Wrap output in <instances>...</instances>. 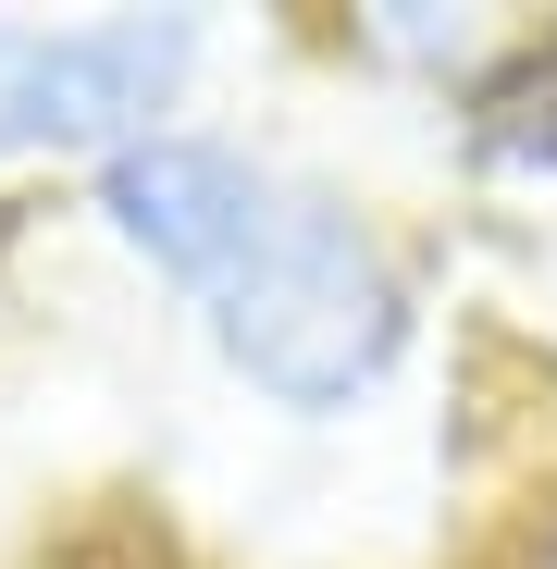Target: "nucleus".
<instances>
[{"label":"nucleus","mask_w":557,"mask_h":569,"mask_svg":"<svg viewBox=\"0 0 557 569\" xmlns=\"http://www.w3.org/2000/svg\"><path fill=\"white\" fill-rule=\"evenodd\" d=\"M186 298H199L223 371L248 397H272L286 421L359 409L409 347V272H397L385 223L347 186H310L286 161H260L248 211L223 223V248L199 260Z\"/></svg>","instance_id":"1"},{"label":"nucleus","mask_w":557,"mask_h":569,"mask_svg":"<svg viewBox=\"0 0 557 569\" xmlns=\"http://www.w3.org/2000/svg\"><path fill=\"white\" fill-rule=\"evenodd\" d=\"M186 74H199V13H74V26L0 13V161L26 149L112 161L173 124Z\"/></svg>","instance_id":"2"},{"label":"nucleus","mask_w":557,"mask_h":569,"mask_svg":"<svg viewBox=\"0 0 557 569\" xmlns=\"http://www.w3.org/2000/svg\"><path fill=\"white\" fill-rule=\"evenodd\" d=\"M471 149L557 186V50H508L496 74H471Z\"/></svg>","instance_id":"3"},{"label":"nucleus","mask_w":557,"mask_h":569,"mask_svg":"<svg viewBox=\"0 0 557 569\" xmlns=\"http://www.w3.org/2000/svg\"><path fill=\"white\" fill-rule=\"evenodd\" d=\"M520 569H557V520H545V532H533V557H520Z\"/></svg>","instance_id":"4"}]
</instances>
